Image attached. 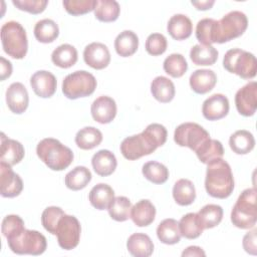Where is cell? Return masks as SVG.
<instances>
[{
    "label": "cell",
    "mask_w": 257,
    "mask_h": 257,
    "mask_svg": "<svg viewBox=\"0 0 257 257\" xmlns=\"http://www.w3.org/2000/svg\"><path fill=\"white\" fill-rule=\"evenodd\" d=\"M167 136V128L163 124L151 123L141 134L125 138L120 144V153L126 160H138L162 147Z\"/></svg>",
    "instance_id": "obj_1"
},
{
    "label": "cell",
    "mask_w": 257,
    "mask_h": 257,
    "mask_svg": "<svg viewBox=\"0 0 257 257\" xmlns=\"http://www.w3.org/2000/svg\"><path fill=\"white\" fill-rule=\"evenodd\" d=\"M205 189L214 198L226 199L234 190V178L230 165L222 158L207 164Z\"/></svg>",
    "instance_id": "obj_2"
},
{
    "label": "cell",
    "mask_w": 257,
    "mask_h": 257,
    "mask_svg": "<svg viewBox=\"0 0 257 257\" xmlns=\"http://www.w3.org/2000/svg\"><path fill=\"white\" fill-rule=\"evenodd\" d=\"M36 154L53 171H62L73 161L72 151L62 145L58 140L52 138H46L40 141L36 147Z\"/></svg>",
    "instance_id": "obj_3"
},
{
    "label": "cell",
    "mask_w": 257,
    "mask_h": 257,
    "mask_svg": "<svg viewBox=\"0 0 257 257\" xmlns=\"http://www.w3.org/2000/svg\"><path fill=\"white\" fill-rule=\"evenodd\" d=\"M256 220V189L248 188L238 197L231 211V222L237 228L250 229L255 226Z\"/></svg>",
    "instance_id": "obj_4"
},
{
    "label": "cell",
    "mask_w": 257,
    "mask_h": 257,
    "mask_svg": "<svg viewBox=\"0 0 257 257\" xmlns=\"http://www.w3.org/2000/svg\"><path fill=\"white\" fill-rule=\"evenodd\" d=\"M2 47L9 56L15 59L25 57L28 49L27 35L24 27L17 21H8L1 27Z\"/></svg>",
    "instance_id": "obj_5"
},
{
    "label": "cell",
    "mask_w": 257,
    "mask_h": 257,
    "mask_svg": "<svg viewBox=\"0 0 257 257\" xmlns=\"http://www.w3.org/2000/svg\"><path fill=\"white\" fill-rule=\"evenodd\" d=\"M7 243L12 252L24 255H40L47 247L46 238L43 234L35 230L24 229L16 235L7 239Z\"/></svg>",
    "instance_id": "obj_6"
},
{
    "label": "cell",
    "mask_w": 257,
    "mask_h": 257,
    "mask_svg": "<svg viewBox=\"0 0 257 257\" xmlns=\"http://www.w3.org/2000/svg\"><path fill=\"white\" fill-rule=\"evenodd\" d=\"M223 66L227 71L244 79L253 78L257 72V60L254 54L240 48H233L225 53Z\"/></svg>",
    "instance_id": "obj_7"
},
{
    "label": "cell",
    "mask_w": 257,
    "mask_h": 257,
    "mask_svg": "<svg viewBox=\"0 0 257 257\" xmlns=\"http://www.w3.org/2000/svg\"><path fill=\"white\" fill-rule=\"evenodd\" d=\"M96 84V79L91 73L85 70H77L64 77L62 92L69 99L85 97L94 92Z\"/></svg>",
    "instance_id": "obj_8"
},
{
    "label": "cell",
    "mask_w": 257,
    "mask_h": 257,
    "mask_svg": "<svg viewBox=\"0 0 257 257\" xmlns=\"http://www.w3.org/2000/svg\"><path fill=\"white\" fill-rule=\"evenodd\" d=\"M248 26L247 16L238 10L231 11L217 20L216 43H225L241 36Z\"/></svg>",
    "instance_id": "obj_9"
},
{
    "label": "cell",
    "mask_w": 257,
    "mask_h": 257,
    "mask_svg": "<svg viewBox=\"0 0 257 257\" xmlns=\"http://www.w3.org/2000/svg\"><path fill=\"white\" fill-rule=\"evenodd\" d=\"M209 138V133L196 122L181 123L174 133V141L177 145L188 147L194 152Z\"/></svg>",
    "instance_id": "obj_10"
},
{
    "label": "cell",
    "mask_w": 257,
    "mask_h": 257,
    "mask_svg": "<svg viewBox=\"0 0 257 257\" xmlns=\"http://www.w3.org/2000/svg\"><path fill=\"white\" fill-rule=\"evenodd\" d=\"M81 227L76 217L64 214L58 221L56 227L58 245L64 250L74 249L80 239Z\"/></svg>",
    "instance_id": "obj_11"
},
{
    "label": "cell",
    "mask_w": 257,
    "mask_h": 257,
    "mask_svg": "<svg viewBox=\"0 0 257 257\" xmlns=\"http://www.w3.org/2000/svg\"><path fill=\"white\" fill-rule=\"evenodd\" d=\"M235 104L238 112L244 116H251L257 108V83L250 81L238 89L235 94Z\"/></svg>",
    "instance_id": "obj_12"
},
{
    "label": "cell",
    "mask_w": 257,
    "mask_h": 257,
    "mask_svg": "<svg viewBox=\"0 0 257 257\" xmlns=\"http://www.w3.org/2000/svg\"><path fill=\"white\" fill-rule=\"evenodd\" d=\"M0 191L4 198H14L23 190V182L20 176L13 172L11 166L0 163Z\"/></svg>",
    "instance_id": "obj_13"
},
{
    "label": "cell",
    "mask_w": 257,
    "mask_h": 257,
    "mask_svg": "<svg viewBox=\"0 0 257 257\" xmlns=\"http://www.w3.org/2000/svg\"><path fill=\"white\" fill-rule=\"evenodd\" d=\"M84 62L94 69H103L110 62V53L106 45L100 42H92L83 50Z\"/></svg>",
    "instance_id": "obj_14"
},
{
    "label": "cell",
    "mask_w": 257,
    "mask_h": 257,
    "mask_svg": "<svg viewBox=\"0 0 257 257\" xmlns=\"http://www.w3.org/2000/svg\"><path fill=\"white\" fill-rule=\"evenodd\" d=\"M229 112V100L222 93L209 96L202 105V113L208 120H218L225 117Z\"/></svg>",
    "instance_id": "obj_15"
},
{
    "label": "cell",
    "mask_w": 257,
    "mask_h": 257,
    "mask_svg": "<svg viewBox=\"0 0 257 257\" xmlns=\"http://www.w3.org/2000/svg\"><path fill=\"white\" fill-rule=\"evenodd\" d=\"M30 85L36 95L42 98H47L55 93L57 81L51 72L38 70L32 74L30 78Z\"/></svg>",
    "instance_id": "obj_16"
},
{
    "label": "cell",
    "mask_w": 257,
    "mask_h": 257,
    "mask_svg": "<svg viewBox=\"0 0 257 257\" xmlns=\"http://www.w3.org/2000/svg\"><path fill=\"white\" fill-rule=\"evenodd\" d=\"M6 102L12 112L17 114L24 112L29 102L26 87L21 82L11 83L6 90Z\"/></svg>",
    "instance_id": "obj_17"
},
{
    "label": "cell",
    "mask_w": 257,
    "mask_h": 257,
    "mask_svg": "<svg viewBox=\"0 0 257 257\" xmlns=\"http://www.w3.org/2000/svg\"><path fill=\"white\" fill-rule=\"evenodd\" d=\"M93 119L99 123H109L116 115V103L113 98L101 95L97 97L90 107Z\"/></svg>",
    "instance_id": "obj_18"
},
{
    "label": "cell",
    "mask_w": 257,
    "mask_h": 257,
    "mask_svg": "<svg viewBox=\"0 0 257 257\" xmlns=\"http://www.w3.org/2000/svg\"><path fill=\"white\" fill-rule=\"evenodd\" d=\"M25 151L21 143L16 140L8 139L3 133L1 134L0 160L10 166H14L22 161Z\"/></svg>",
    "instance_id": "obj_19"
},
{
    "label": "cell",
    "mask_w": 257,
    "mask_h": 257,
    "mask_svg": "<svg viewBox=\"0 0 257 257\" xmlns=\"http://www.w3.org/2000/svg\"><path fill=\"white\" fill-rule=\"evenodd\" d=\"M190 86L198 94L211 91L217 82V75L211 69H197L190 76Z\"/></svg>",
    "instance_id": "obj_20"
},
{
    "label": "cell",
    "mask_w": 257,
    "mask_h": 257,
    "mask_svg": "<svg viewBox=\"0 0 257 257\" xmlns=\"http://www.w3.org/2000/svg\"><path fill=\"white\" fill-rule=\"evenodd\" d=\"M156 217V208L150 200H141L131 209V219L138 227L152 224Z\"/></svg>",
    "instance_id": "obj_21"
},
{
    "label": "cell",
    "mask_w": 257,
    "mask_h": 257,
    "mask_svg": "<svg viewBox=\"0 0 257 257\" xmlns=\"http://www.w3.org/2000/svg\"><path fill=\"white\" fill-rule=\"evenodd\" d=\"M126 248L135 257H149L153 254L154 243L145 233H134L126 241Z\"/></svg>",
    "instance_id": "obj_22"
},
{
    "label": "cell",
    "mask_w": 257,
    "mask_h": 257,
    "mask_svg": "<svg viewBox=\"0 0 257 257\" xmlns=\"http://www.w3.org/2000/svg\"><path fill=\"white\" fill-rule=\"evenodd\" d=\"M91 165L98 176L107 177L115 171L117 162L115 156L110 151L100 150L92 156Z\"/></svg>",
    "instance_id": "obj_23"
},
{
    "label": "cell",
    "mask_w": 257,
    "mask_h": 257,
    "mask_svg": "<svg viewBox=\"0 0 257 257\" xmlns=\"http://www.w3.org/2000/svg\"><path fill=\"white\" fill-rule=\"evenodd\" d=\"M167 29L174 39L184 40L191 36L193 24L188 16L184 14H175L170 18Z\"/></svg>",
    "instance_id": "obj_24"
},
{
    "label": "cell",
    "mask_w": 257,
    "mask_h": 257,
    "mask_svg": "<svg viewBox=\"0 0 257 257\" xmlns=\"http://www.w3.org/2000/svg\"><path fill=\"white\" fill-rule=\"evenodd\" d=\"M151 92L160 102H170L176 93L175 85L171 79L166 76H157L151 83Z\"/></svg>",
    "instance_id": "obj_25"
},
{
    "label": "cell",
    "mask_w": 257,
    "mask_h": 257,
    "mask_svg": "<svg viewBox=\"0 0 257 257\" xmlns=\"http://www.w3.org/2000/svg\"><path fill=\"white\" fill-rule=\"evenodd\" d=\"M113 198L114 192L112 188L109 185L103 183H99L92 187L88 195L90 204L97 210L107 209Z\"/></svg>",
    "instance_id": "obj_26"
},
{
    "label": "cell",
    "mask_w": 257,
    "mask_h": 257,
    "mask_svg": "<svg viewBox=\"0 0 257 257\" xmlns=\"http://www.w3.org/2000/svg\"><path fill=\"white\" fill-rule=\"evenodd\" d=\"M139 47V37L132 30L120 32L114 40L116 53L121 57H128L135 54Z\"/></svg>",
    "instance_id": "obj_27"
},
{
    "label": "cell",
    "mask_w": 257,
    "mask_h": 257,
    "mask_svg": "<svg viewBox=\"0 0 257 257\" xmlns=\"http://www.w3.org/2000/svg\"><path fill=\"white\" fill-rule=\"evenodd\" d=\"M231 150L237 155H246L250 153L255 147V139L253 135L246 131H236L229 139Z\"/></svg>",
    "instance_id": "obj_28"
},
{
    "label": "cell",
    "mask_w": 257,
    "mask_h": 257,
    "mask_svg": "<svg viewBox=\"0 0 257 257\" xmlns=\"http://www.w3.org/2000/svg\"><path fill=\"white\" fill-rule=\"evenodd\" d=\"M157 236L159 240L168 245H173L181 240L179 222L175 219L168 218L163 220L157 228Z\"/></svg>",
    "instance_id": "obj_29"
},
{
    "label": "cell",
    "mask_w": 257,
    "mask_h": 257,
    "mask_svg": "<svg viewBox=\"0 0 257 257\" xmlns=\"http://www.w3.org/2000/svg\"><path fill=\"white\" fill-rule=\"evenodd\" d=\"M173 197L180 206L191 205L196 199V190L194 184L188 179L178 180L173 188Z\"/></svg>",
    "instance_id": "obj_30"
},
{
    "label": "cell",
    "mask_w": 257,
    "mask_h": 257,
    "mask_svg": "<svg viewBox=\"0 0 257 257\" xmlns=\"http://www.w3.org/2000/svg\"><path fill=\"white\" fill-rule=\"evenodd\" d=\"M190 58L196 65H213L218 59V50L212 45L196 44L191 48Z\"/></svg>",
    "instance_id": "obj_31"
},
{
    "label": "cell",
    "mask_w": 257,
    "mask_h": 257,
    "mask_svg": "<svg viewBox=\"0 0 257 257\" xmlns=\"http://www.w3.org/2000/svg\"><path fill=\"white\" fill-rule=\"evenodd\" d=\"M52 62L61 68H69L77 61V50L70 44H61L51 54Z\"/></svg>",
    "instance_id": "obj_32"
},
{
    "label": "cell",
    "mask_w": 257,
    "mask_h": 257,
    "mask_svg": "<svg viewBox=\"0 0 257 257\" xmlns=\"http://www.w3.org/2000/svg\"><path fill=\"white\" fill-rule=\"evenodd\" d=\"M195 153L203 164H208L213 160L222 158L224 155V148L221 142L209 138L195 151Z\"/></svg>",
    "instance_id": "obj_33"
},
{
    "label": "cell",
    "mask_w": 257,
    "mask_h": 257,
    "mask_svg": "<svg viewBox=\"0 0 257 257\" xmlns=\"http://www.w3.org/2000/svg\"><path fill=\"white\" fill-rule=\"evenodd\" d=\"M91 181L90 171L83 166H77L68 172L65 176L64 182L68 189L78 191L85 188Z\"/></svg>",
    "instance_id": "obj_34"
},
{
    "label": "cell",
    "mask_w": 257,
    "mask_h": 257,
    "mask_svg": "<svg viewBox=\"0 0 257 257\" xmlns=\"http://www.w3.org/2000/svg\"><path fill=\"white\" fill-rule=\"evenodd\" d=\"M102 141V134L94 126H85L77 132L75 144L81 150H91L97 147Z\"/></svg>",
    "instance_id": "obj_35"
},
{
    "label": "cell",
    "mask_w": 257,
    "mask_h": 257,
    "mask_svg": "<svg viewBox=\"0 0 257 257\" xmlns=\"http://www.w3.org/2000/svg\"><path fill=\"white\" fill-rule=\"evenodd\" d=\"M58 25L51 19H42L34 26V36L41 43L53 42L58 37Z\"/></svg>",
    "instance_id": "obj_36"
},
{
    "label": "cell",
    "mask_w": 257,
    "mask_h": 257,
    "mask_svg": "<svg viewBox=\"0 0 257 257\" xmlns=\"http://www.w3.org/2000/svg\"><path fill=\"white\" fill-rule=\"evenodd\" d=\"M179 229L181 236L187 239L198 238L204 230L197 213H188L184 215L179 222Z\"/></svg>",
    "instance_id": "obj_37"
},
{
    "label": "cell",
    "mask_w": 257,
    "mask_h": 257,
    "mask_svg": "<svg viewBox=\"0 0 257 257\" xmlns=\"http://www.w3.org/2000/svg\"><path fill=\"white\" fill-rule=\"evenodd\" d=\"M94 16L101 22H112L118 18L120 7L114 0H97Z\"/></svg>",
    "instance_id": "obj_38"
},
{
    "label": "cell",
    "mask_w": 257,
    "mask_h": 257,
    "mask_svg": "<svg viewBox=\"0 0 257 257\" xmlns=\"http://www.w3.org/2000/svg\"><path fill=\"white\" fill-rule=\"evenodd\" d=\"M217 20L212 18L201 19L196 26V37L202 45L216 43Z\"/></svg>",
    "instance_id": "obj_39"
},
{
    "label": "cell",
    "mask_w": 257,
    "mask_h": 257,
    "mask_svg": "<svg viewBox=\"0 0 257 257\" xmlns=\"http://www.w3.org/2000/svg\"><path fill=\"white\" fill-rule=\"evenodd\" d=\"M203 229H211L220 224L223 218V209L219 205H205L197 213Z\"/></svg>",
    "instance_id": "obj_40"
},
{
    "label": "cell",
    "mask_w": 257,
    "mask_h": 257,
    "mask_svg": "<svg viewBox=\"0 0 257 257\" xmlns=\"http://www.w3.org/2000/svg\"><path fill=\"white\" fill-rule=\"evenodd\" d=\"M131 209L132 203L124 196L114 197L107 208L110 218L117 222H123L131 218Z\"/></svg>",
    "instance_id": "obj_41"
},
{
    "label": "cell",
    "mask_w": 257,
    "mask_h": 257,
    "mask_svg": "<svg viewBox=\"0 0 257 257\" xmlns=\"http://www.w3.org/2000/svg\"><path fill=\"white\" fill-rule=\"evenodd\" d=\"M142 172L147 180L157 185L164 184L169 178L168 168L165 165L156 161L146 163L143 166Z\"/></svg>",
    "instance_id": "obj_42"
},
{
    "label": "cell",
    "mask_w": 257,
    "mask_h": 257,
    "mask_svg": "<svg viewBox=\"0 0 257 257\" xmlns=\"http://www.w3.org/2000/svg\"><path fill=\"white\" fill-rule=\"evenodd\" d=\"M163 67L167 74L178 78L186 73L188 69V63L182 54L173 53L164 60Z\"/></svg>",
    "instance_id": "obj_43"
},
{
    "label": "cell",
    "mask_w": 257,
    "mask_h": 257,
    "mask_svg": "<svg viewBox=\"0 0 257 257\" xmlns=\"http://www.w3.org/2000/svg\"><path fill=\"white\" fill-rule=\"evenodd\" d=\"M64 214L65 213L63 212V210L56 206H50L44 209L41 215V223L44 229L50 234L55 235L58 221Z\"/></svg>",
    "instance_id": "obj_44"
},
{
    "label": "cell",
    "mask_w": 257,
    "mask_h": 257,
    "mask_svg": "<svg viewBox=\"0 0 257 257\" xmlns=\"http://www.w3.org/2000/svg\"><path fill=\"white\" fill-rule=\"evenodd\" d=\"M96 2L97 0H64L62 4L68 14L78 16L94 10Z\"/></svg>",
    "instance_id": "obj_45"
},
{
    "label": "cell",
    "mask_w": 257,
    "mask_h": 257,
    "mask_svg": "<svg viewBox=\"0 0 257 257\" xmlns=\"http://www.w3.org/2000/svg\"><path fill=\"white\" fill-rule=\"evenodd\" d=\"M24 229V221L18 215H7L2 220L1 231L6 239L16 235Z\"/></svg>",
    "instance_id": "obj_46"
},
{
    "label": "cell",
    "mask_w": 257,
    "mask_h": 257,
    "mask_svg": "<svg viewBox=\"0 0 257 257\" xmlns=\"http://www.w3.org/2000/svg\"><path fill=\"white\" fill-rule=\"evenodd\" d=\"M168 46L167 38L161 33H152L146 40V50L153 56L163 54Z\"/></svg>",
    "instance_id": "obj_47"
},
{
    "label": "cell",
    "mask_w": 257,
    "mask_h": 257,
    "mask_svg": "<svg viewBox=\"0 0 257 257\" xmlns=\"http://www.w3.org/2000/svg\"><path fill=\"white\" fill-rule=\"evenodd\" d=\"M12 3L19 10L26 11L31 14H39L45 10L48 4V1L47 0H13Z\"/></svg>",
    "instance_id": "obj_48"
},
{
    "label": "cell",
    "mask_w": 257,
    "mask_h": 257,
    "mask_svg": "<svg viewBox=\"0 0 257 257\" xmlns=\"http://www.w3.org/2000/svg\"><path fill=\"white\" fill-rule=\"evenodd\" d=\"M242 245L244 250L247 253L251 255L257 254V230L256 229H253L252 231L244 235Z\"/></svg>",
    "instance_id": "obj_49"
},
{
    "label": "cell",
    "mask_w": 257,
    "mask_h": 257,
    "mask_svg": "<svg viewBox=\"0 0 257 257\" xmlns=\"http://www.w3.org/2000/svg\"><path fill=\"white\" fill-rule=\"evenodd\" d=\"M0 61H1V76L0 79L1 80H5L6 78H8L11 73H12V64L9 60L5 59L4 57H0Z\"/></svg>",
    "instance_id": "obj_50"
},
{
    "label": "cell",
    "mask_w": 257,
    "mask_h": 257,
    "mask_svg": "<svg viewBox=\"0 0 257 257\" xmlns=\"http://www.w3.org/2000/svg\"><path fill=\"white\" fill-rule=\"evenodd\" d=\"M206 253L204 252V250L201 247L198 246H190L188 247L186 250L183 251L182 256H205Z\"/></svg>",
    "instance_id": "obj_51"
},
{
    "label": "cell",
    "mask_w": 257,
    "mask_h": 257,
    "mask_svg": "<svg viewBox=\"0 0 257 257\" xmlns=\"http://www.w3.org/2000/svg\"><path fill=\"white\" fill-rule=\"evenodd\" d=\"M191 3L198 10H208V9L212 8L215 1L214 0H211V1H208V0H206V1H192Z\"/></svg>",
    "instance_id": "obj_52"
}]
</instances>
